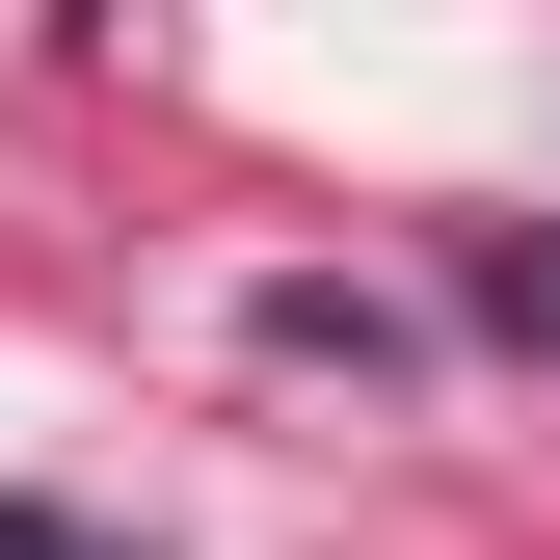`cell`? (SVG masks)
<instances>
[{
	"label": "cell",
	"mask_w": 560,
	"mask_h": 560,
	"mask_svg": "<svg viewBox=\"0 0 560 560\" xmlns=\"http://www.w3.org/2000/svg\"><path fill=\"white\" fill-rule=\"evenodd\" d=\"M0 560H133V534H54V508H0Z\"/></svg>",
	"instance_id": "1"
},
{
	"label": "cell",
	"mask_w": 560,
	"mask_h": 560,
	"mask_svg": "<svg viewBox=\"0 0 560 560\" xmlns=\"http://www.w3.org/2000/svg\"><path fill=\"white\" fill-rule=\"evenodd\" d=\"M508 320H534V347H560V241H508Z\"/></svg>",
	"instance_id": "2"
}]
</instances>
